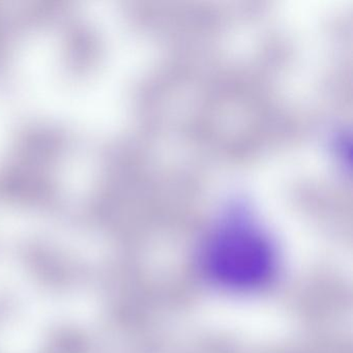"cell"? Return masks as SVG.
Instances as JSON below:
<instances>
[{
  "instance_id": "6da1fadb",
  "label": "cell",
  "mask_w": 353,
  "mask_h": 353,
  "mask_svg": "<svg viewBox=\"0 0 353 353\" xmlns=\"http://www.w3.org/2000/svg\"><path fill=\"white\" fill-rule=\"evenodd\" d=\"M202 268L219 286L252 291L268 284L276 270V253L268 235L249 214H227L206 239Z\"/></svg>"
}]
</instances>
